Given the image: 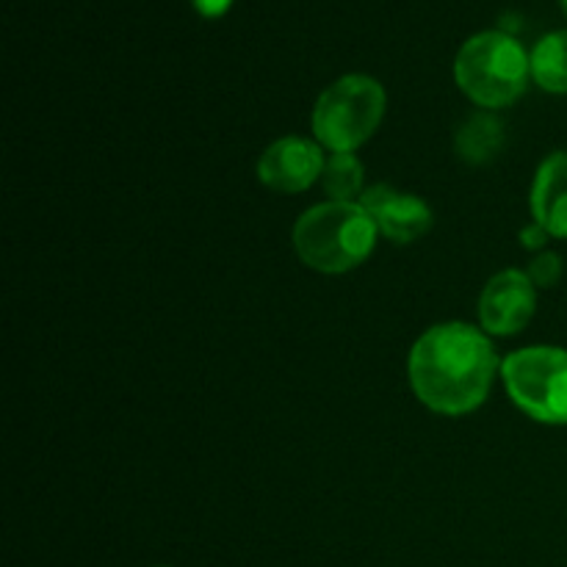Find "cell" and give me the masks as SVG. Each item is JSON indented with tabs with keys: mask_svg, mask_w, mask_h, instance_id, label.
Segmentation results:
<instances>
[{
	"mask_svg": "<svg viewBox=\"0 0 567 567\" xmlns=\"http://www.w3.org/2000/svg\"><path fill=\"white\" fill-rule=\"evenodd\" d=\"M321 181L324 192L336 203H352L363 188V164L354 158V153H332L321 172Z\"/></svg>",
	"mask_w": 567,
	"mask_h": 567,
	"instance_id": "12",
	"label": "cell"
},
{
	"mask_svg": "<svg viewBox=\"0 0 567 567\" xmlns=\"http://www.w3.org/2000/svg\"><path fill=\"white\" fill-rule=\"evenodd\" d=\"M513 402L540 424H567V349H518L502 363Z\"/></svg>",
	"mask_w": 567,
	"mask_h": 567,
	"instance_id": "5",
	"label": "cell"
},
{
	"mask_svg": "<svg viewBox=\"0 0 567 567\" xmlns=\"http://www.w3.org/2000/svg\"><path fill=\"white\" fill-rule=\"evenodd\" d=\"M537 291L526 271L507 269L493 277L480 297V321L493 336H515L535 316Z\"/></svg>",
	"mask_w": 567,
	"mask_h": 567,
	"instance_id": "6",
	"label": "cell"
},
{
	"mask_svg": "<svg viewBox=\"0 0 567 567\" xmlns=\"http://www.w3.org/2000/svg\"><path fill=\"white\" fill-rule=\"evenodd\" d=\"M504 125L493 114H476L460 127L457 133V153L468 164H485L502 150Z\"/></svg>",
	"mask_w": 567,
	"mask_h": 567,
	"instance_id": "11",
	"label": "cell"
},
{
	"mask_svg": "<svg viewBox=\"0 0 567 567\" xmlns=\"http://www.w3.org/2000/svg\"><path fill=\"white\" fill-rule=\"evenodd\" d=\"M369 216L374 219L377 230L396 244H410L426 236L432 227V210L415 194L396 192L391 186H374L363 192L360 199Z\"/></svg>",
	"mask_w": 567,
	"mask_h": 567,
	"instance_id": "8",
	"label": "cell"
},
{
	"mask_svg": "<svg viewBox=\"0 0 567 567\" xmlns=\"http://www.w3.org/2000/svg\"><path fill=\"white\" fill-rule=\"evenodd\" d=\"M563 9H565V14H567V0H563Z\"/></svg>",
	"mask_w": 567,
	"mask_h": 567,
	"instance_id": "16",
	"label": "cell"
},
{
	"mask_svg": "<svg viewBox=\"0 0 567 567\" xmlns=\"http://www.w3.org/2000/svg\"><path fill=\"white\" fill-rule=\"evenodd\" d=\"M548 238H551V236H548V233L543 230V227L537 225V221L532 227H526L524 233H520V241H524L526 249H540L543 244L548 241Z\"/></svg>",
	"mask_w": 567,
	"mask_h": 567,
	"instance_id": "14",
	"label": "cell"
},
{
	"mask_svg": "<svg viewBox=\"0 0 567 567\" xmlns=\"http://www.w3.org/2000/svg\"><path fill=\"white\" fill-rule=\"evenodd\" d=\"M377 225L360 203H321L305 210L293 227V247L299 258L316 271L341 275L371 255Z\"/></svg>",
	"mask_w": 567,
	"mask_h": 567,
	"instance_id": "2",
	"label": "cell"
},
{
	"mask_svg": "<svg viewBox=\"0 0 567 567\" xmlns=\"http://www.w3.org/2000/svg\"><path fill=\"white\" fill-rule=\"evenodd\" d=\"M327 158L321 155V147L310 138L288 136L266 147V153L258 161V177L264 186L275 192L293 194L305 192L316 177L324 172Z\"/></svg>",
	"mask_w": 567,
	"mask_h": 567,
	"instance_id": "7",
	"label": "cell"
},
{
	"mask_svg": "<svg viewBox=\"0 0 567 567\" xmlns=\"http://www.w3.org/2000/svg\"><path fill=\"white\" fill-rule=\"evenodd\" d=\"M498 358L487 336L463 321L426 330L410 352V382L421 402L443 415L474 413L487 399Z\"/></svg>",
	"mask_w": 567,
	"mask_h": 567,
	"instance_id": "1",
	"label": "cell"
},
{
	"mask_svg": "<svg viewBox=\"0 0 567 567\" xmlns=\"http://www.w3.org/2000/svg\"><path fill=\"white\" fill-rule=\"evenodd\" d=\"M233 0H194V6H197L199 14L205 17H219L225 14L227 9H230Z\"/></svg>",
	"mask_w": 567,
	"mask_h": 567,
	"instance_id": "15",
	"label": "cell"
},
{
	"mask_svg": "<svg viewBox=\"0 0 567 567\" xmlns=\"http://www.w3.org/2000/svg\"><path fill=\"white\" fill-rule=\"evenodd\" d=\"M532 216L551 238H567V150L551 153L532 183Z\"/></svg>",
	"mask_w": 567,
	"mask_h": 567,
	"instance_id": "9",
	"label": "cell"
},
{
	"mask_svg": "<svg viewBox=\"0 0 567 567\" xmlns=\"http://www.w3.org/2000/svg\"><path fill=\"white\" fill-rule=\"evenodd\" d=\"M532 75V55L502 31L471 37L454 61L457 86L482 109H504L524 94Z\"/></svg>",
	"mask_w": 567,
	"mask_h": 567,
	"instance_id": "3",
	"label": "cell"
},
{
	"mask_svg": "<svg viewBox=\"0 0 567 567\" xmlns=\"http://www.w3.org/2000/svg\"><path fill=\"white\" fill-rule=\"evenodd\" d=\"M385 114V89L369 75H343L321 92L313 133L332 153H352L369 142Z\"/></svg>",
	"mask_w": 567,
	"mask_h": 567,
	"instance_id": "4",
	"label": "cell"
},
{
	"mask_svg": "<svg viewBox=\"0 0 567 567\" xmlns=\"http://www.w3.org/2000/svg\"><path fill=\"white\" fill-rule=\"evenodd\" d=\"M529 280L535 282V288H554L563 280V258L557 252H543L532 260L529 266Z\"/></svg>",
	"mask_w": 567,
	"mask_h": 567,
	"instance_id": "13",
	"label": "cell"
},
{
	"mask_svg": "<svg viewBox=\"0 0 567 567\" xmlns=\"http://www.w3.org/2000/svg\"><path fill=\"white\" fill-rule=\"evenodd\" d=\"M532 78L546 92L567 94V31L548 33L535 44Z\"/></svg>",
	"mask_w": 567,
	"mask_h": 567,
	"instance_id": "10",
	"label": "cell"
}]
</instances>
